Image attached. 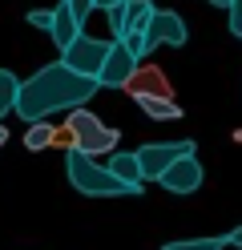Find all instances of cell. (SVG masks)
Segmentation results:
<instances>
[{
  "mask_svg": "<svg viewBox=\"0 0 242 250\" xmlns=\"http://www.w3.org/2000/svg\"><path fill=\"white\" fill-rule=\"evenodd\" d=\"M97 89H101L97 77H85V73L69 69L65 61H57V65L37 69L28 81H21L16 117H24V121H44V117L61 113V109H81Z\"/></svg>",
  "mask_w": 242,
  "mask_h": 250,
  "instance_id": "cell-1",
  "label": "cell"
},
{
  "mask_svg": "<svg viewBox=\"0 0 242 250\" xmlns=\"http://www.w3.org/2000/svg\"><path fill=\"white\" fill-rule=\"evenodd\" d=\"M65 169H69L73 190L89 194V198H121V194H141L137 186L121 182L109 166H97V162H93V153H85V149H65Z\"/></svg>",
  "mask_w": 242,
  "mask_h": 250,
  "instance_id": "cell-2",
  "label": "cell"
},
{
  "mask_svg": "<svg viewBox=\"0 0 242 250\" xmlns=\"http://www.w3.org/2000/svg\"><path fill=\"white\" fill-rule=\"evenodd\" d=\"M69 125H73V133H77V149H85V153H109L113 146L121 142V133L113 129V125H105L97 113H89L85 105L81 109H69Z\"/></svg>",
  "mask_w": 242,
  "mask_h": 250,
  "instance_id": "cell-3",
  "label": "cell"
},
{
  "mask_svg": "<svg viewBox=\"0 0 242 250\" xmlns=\"http://www.w3.org/2000/svg\"><path fill=\"white\" fill-rule=\"evenodd\" d=\"M109 49H113V41H97V37H89V33H81L69 49L61 53V61H65L69 69L85 73V77H97L101 65H105V57H109Z\"/></svg>",
  "mask_w": 242,
  "mask_h": 250,
  "instance_id": "cell-4",
  "label": "cell"
},
{
  "mask_svg": "<svg viewBox=\"0 0 242 250\" xmlns=\"http://www.w3.org/2000/svg\"><path fill=\"white\" fill-rule=\"evenodd\" d=\"M198 146L190 142H154V146H141L137 149V158H141V174H145V182H161V174L177 162V158H186V153H194Z\"/></svg>",
  "mask_w": 242,
  "mask_h": 250,
  "instance_id": "cell-5",
  "label": "cell"
},
{
  "mask_svg": "<svg viewBox=\"0 0 242 250\" xmlns=\"http://www.w3.org/2000/svg\"><path fill=\"white\" fill-rule=\"evenodd\" d=\"M137 53H129V44L125 41H113V49L105 57V65L101 73H97V81H101V89H125V81L137 73Z\"/></svg>",
  "mask_w": 242,
  "mask_h": 250,
  "instance_id": "cell-6",
  "label": "cell"
},
{
  "mask_svg": "<svg viewBox=\"0 0 242 250\" xmlns=\"http://www.w3.org/2000/svg\"><path fill=\"white\" fill-rule=\"evenodd\" d=\"M186 21L182 17H177V12H170V8H157L154 12V21L150 24H145V49H157V44H174V49H177V44H186Z\"/></svg>",
  "mask_w": 242,
  "mask_h": 250,
  "instance_id": "cell-7",
  "label": "cell"
},
{
  "mask_svg": "<svg viewBox=\"0 0 242 250\" xmlns=\"http://www.w3.org/2000/svg\"><path fill=\"white\" fill-rule=\"evenodd\" d=\"M125 93L133 101L137 97H174V85H170V77L157 65H137V73L125 81Z\"/></svg>",
  "mask_w": 242,
  "mask_h": 250,
  "instance_id": "cell-8",
  "label": "cell"
},
{
  "mask_svg": "<svg viewBox=\"0 0 242 250\" xmlns=\"http://www.w3.org/2000/svg\"><path fill=\"white\" fill-rule=\"evenodd\" d=\"M161 186H166L170 194H194L202 186V166L194 153H186V158H177L166 174H161Z\"/></svg>",
  "mask_w": 242,
  "mask_h": 250,
  "instance_id": "cell-9",
  "label": "cell"
},
{
  "mask_svg": "<svg viewBox=\"0 0 242 250\" xmlns=\"http://www.w3.org/2000/svg\"><path fill=\"white\" fill-rule=\"evenodd\" d=\"M48 37H53V44L65 53L69 44L81 37V21L73 17V8H69V0H61V4L53 8V28H48Z\"/></svg>",
  "mask_w": 242,
  "mask_h": 250,
  "instance_id": "cell-10",
  "label": "cell"
},
{
  "mask_svg": "<svg viewBox=\"0 0 242 250\" xmlns=\"http://www.w3.org/2000/svg\"><path fill=\"white\" fill-rule=\"evenodd\" d=\"M109 169H113L121 182H129V186H137V190H141L145 174H141V158H137V153H113V158H109Z\"/></svg>",
  "mask_w": 242,
  "mask_h": 250,
  "instance_id": "cell-11",
  "label": "cell"
},
{
  "mask_svg": "<svg viewBox=\"0 0 242 250\" xmlns=\"http://www.w3.org/2000/svg\"><path fill=\"white\" fill-rule=\"evenodd\" d=\"M154 4L150 0H125V37L129 33H145V24L154 21Z\"/></svg>",
  "mask_w": 242,
  "mask_h": 250,
  "instance_id": "cell-12",
  "label": "cell"
},
{
  "mask_svg": "<svg viewBox=\"0 0 242 250\" xmlns=\"http://www.w3.org/2000/svg\"><path fill=\"white\" fill-rule=\"evenodd\" d=\"M137 105H141V113L154 117V121H177L182 117V109H177L174 97H137Z\"/></svg>",
  "mask_w": 242,
  "mask_h": 250,
  "instance_id": "cell-13",
  "label": "cell"
},
{
  "mask_svg": "<svg viewBox=\"0 0 242 250\" xmlns=\"http://www.w3.org/2000/svg\"><path fill=\"white\" fill-rule=\"evenodd\" d=\"M16 97H21V81L8 69H0V117L16 113Z\"/></svg>",
  "mask_w": 242,
  "mask_h": 250,
  "instance_id": "cell-14",
  "label": "cell"
},
{
  "mask_svg": "<svg viewBox=\"0 0 242 250\" xmlns=\"http://www.w3.org/2000/svg\"><path fill=\"white\" fill-rule=\"evenodd\" d=\"M53 125L48 121H28V133H24V149H32V153H41V149H48L53 146Z\"/></svg>",
  "mask_w": 242,
  "mask_h": 250,
  "instance_id": "cell-15",
  "label": "cell"
},
{
  "mask_svg": "<svg viewBox=\"0 0 242 250\" xmlns=\"http://www.w3.org/2000/svg\"><path fill=\"white\" fill-rule=\"evenodd\" d=\"M230 246L226 238H182V242H166L161 250H222Z\"/></svg>",
  "mask_w": 242,
  "mask_h": 250,
  "instance_id": "cell-16",
  "label": "cell"
},
{
  "mask_svg": "<svg viewBox=\"0 0 242 250\" xmlns=\"http://www.w3.org/2000/svg\"><path fill=\"white\" fill-rule=\"evenodd\" d=\"M53 146H57V149H77V133H73V125H69V121H65L61 129L53 133Z\"/></svg>",
  "mask_w": 242,
  "mask_h": 250,
  "instance_id": "cell-17",
  "label": "cell"
},
{
  "mask_svg": "<svg viewBox=\"0 0 242 250\" xmlns=\"http://www.w3.org/2000/svg\"><path fill=\"white\" fill-rule=\"evenodd\" d=\"M69 8H73V17L85 24V21H89V12L97 8V0H69Z\"/></svg>",
  "mask_w": 242,
  "mask_h": 250,
  "instance_id": "cell-18",
  "label": "cell"
},
{
  "mask_svg": "<svg viewBox=\"0 0 242 250\" xmlns=\"http://www.w3.org/2000/svg\"><path fill=\"white\" fill-rule=\"evenodd\" d=\"M226 12H230V33H234V37H242V0H234V4L226 8Z\"/></svg>",
  "mask_w": 242,
  "mask_h": 250,
  "instance_id": "cell-19",
  "label": "cell"
},
{
  "mask_svg": "<svg viewBox=\"0 0 242 250\" xmlns=\"http://www.w3.org/2000/svg\"><path fill=\"white\" fill-rule=\"evenodd\" d=\"M28 24H37V28H53V12L32 8V12H28Z\"/></svg>",
  "mask_w": 242,
  "mask_h": 250,
  "instance_id": "cell-20",
  "label": "cell"
},
{
  "mask_svg": "<svg viewBox=\"0 0 242 250\" xmlns=\"http://www.w3.org/2000/svg\"><path fill=\"white\" fill-rule=\"evenodd\" d=\"M226 242H230V246H238V250H242V226H234L230 234H226Z\"/></svg>",
  "mask_w": 242,
  "mask_h": 250,
  "instance_id": "cell-21",
  "label": "cell"
},
{
  "mask_svg": "<svg viewBox=\"0 0 242 250\" xmlns=\"http://www.w3.org/2000/svg\"><path fill=\"white\" fill-rule=\"evenodd\" d=\"M113 4H125V0H97V8H101V12H109Z\"/></svg>",
  "mask_w": 242,
  "mask_h": 250,
  "instance_id": "cell-22",
  "label": "cell"
},
{
  "mask_svg": "<svg viewBox=\"0 0 242 250\" xmlns=\"http://www.w3.org/2000/svg\"><path fill=\"white\" fill-rule=\"evenodd\" d=\"M210 4H214V8H230L234 0H210Z\"/></svg>",
  "mask_w": 242,
  "mask_h": 250,
  "instance_id": "cell-23",
  "label": "cell"
},
{
  "mask_svg": "<svg viewBox=\"0 0 242 250\" xmlns=\"http://www.w3.org/2000/svg\"><path fill=\"white\" fill-rule=\"evenodd\" d=\"M8 142V129H4V125H0V146H4Z\"/></svg>",
  "mask_w": 242,
  "mask_h": 250,
  "instance_id": "cell-24",
  "label": "cell"
}]
</instances>
